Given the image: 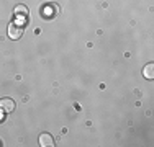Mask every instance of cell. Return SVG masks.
<instances>
[{
	"label": "cell",
	"instance_id": "1",
	"mask_svg": "<svg viewBox=\"0 0 154 147\" xmlns=\"http://www.w3.org/2000/svg\"><path fill=\"white\" fill-rule=\"evenodd\" d=\"M8 36H10V39H20L23 36V28L17 23H10L8 25Z\"/></svg>",
	"mask_w": 154,
	"mask_h": 147
},
{
	"label": "cell",
	"instance_id": "2",
	"mask_svg": "<svg viewBox=\"0 0 154 147\" xmlns=\"http://www.w3.org/2000/svg\"><path fill=\"white\" fill-rule=\"evenodd\" d=\"M0 110L3 113H12L15 110V101L12 98H2L0 100Z\"/></svg>",
	"mask_w": 154,
	"mask_h": 147
},
{
	"label": "cell",
	"instance_id": "3",
	"mask_svg": "<svg viewBox=\"0 0 154 147\" xmlns=\"http://www.w3.org/2000/svg\"><path fill=\"white\" fill-rule=\"evenodd\" d=\"M38 142H39V146H41V147H53V146H54L53 136L48 134V132H43V134H39Z\"/></svg>",
	"mask_w": 154,
	"mask_h": 147
},
{
	"label": "cell",
	"instance_id": "4",
	"mask_svg": "<svg viewBox=\"0 0 154 147\" xmlns=\"http://www.w3.org/2000/svg\"><path fill=\"white\" fill-rule=\"evenodd\" d=\"M143 75H144V79H148V80L154 79V64L152 62H149L148 65H144V69H143Z\"/></svg>",
	"mask_w": 154,
	"mask_h": 147
},
{
	"label": "cell",
	"instance_id": "5",
	"mask_svg": "<svg viewBox=\"0 0 154 147\" xmlns=\"http://www.w3.org/2000/svg\"><path fill=\"white\" fill-rule=\"evenodd\" d=\"M13 13H15L17 16H25V15H28V7L26 5H17L15 8H13Z\"/></svg>",
	"mask_w": 154,
	"mask_h": 147
},
{
	"label": "cell",
	"instance_id": "6",
	"mask_svg": "<svg viewBox=\"0 0 154 147\" xmlns=\"http://www.w3.org/2000/svg\"><path fill=\"white\" fill-rule=\"evenodd\" d=\"M2 121H3V113L0 111V123H2Z\"/></svg>",
	"mask_w": 154,
	"mask_h": 147
}]
</instances>
